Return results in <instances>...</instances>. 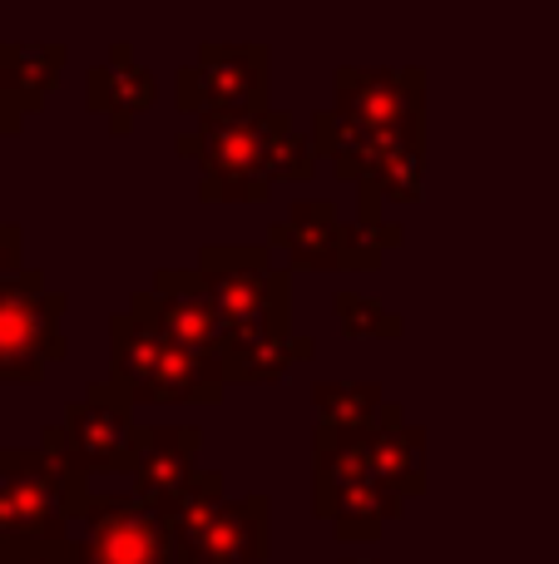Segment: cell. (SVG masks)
Instances as JSON below:
<instances>
[{
  "label": "cell",
  "instance_id": "6da1fadb",
  "mask_svg": "<svg viewBox=\"0 0 559 564\" xmlns=\"http://www.w3.org/2000/svg\"><path fill=\"white\" fill-rule=\"evenodd\" d=\"M109 381L134 406H218L228 391L218 351L184 347L134 307L109 322Z\"/></svg>",
  "mask_w": 559,
  "mask_h": 564
},
{
  "label": "cell",
  "instance_id": "7a4b0ae2",
  "mask_svg": "<svg viewBox=\"0 0 559 564\" xmlns=\"http://www.w3.org/2000/svg\"><path fill=\"white\" fill-rule=\"evenodd\" d=\"M89 476L69 460L59 426L40 436V446L0 451V540L35 545V540H69L89 506Z\"/></svg>",
  "mask_w": 559,
  "mask_h": 564
},
{
  "label": "cell",
  "instance_id": "3957f363",
  "mask_svg": "<svg viewBox=\"0 0 559 564\" xmlns=\"http://www.w3.org/2000/svg\"><path fill=\"white\" fill-rule=\"evenodd\" d=\"M223 486V470H198L184 500L168 510L178 564H267L273 555V500H233Z\"/></svg>",
  "mask_w": 559,
  "mask_h": 564
},
{
  "label": "cell",
  "instance_id": "277c9868",
  "mask_svg": "<svg viewBox=\"0 0 559 564\" xmlns=\"http://www.w3.org/2000/svg\"><path fill=\"white\" fill-rule=\"evenodd\" d=\"M198 273L218 302L228 341L293 332V268L277 263L267 243H208L198 253Z\"/></svg>",
  "mask_w": 559,
  "mask_h": 564
},
{
  "label": "cell",
  "instance_id": "5b68a950",
  "mask_svg": "<svg viewBox=\"0 0 559 564\" xmlns=\"http://www.w3.org/2000/svg\"><path fill=\"white\" fill-rule=\"evenodd\" d=\"M406 243L402 224L386 218H342L332 198H297L273 228L267 248L303 273H376L392 248Z\"/></svg>",
  "mask_w": 559,
  "mask_h": 564
},
{
  "label": "cell",
  "instance_id": "8992f818",
  "mask_svg": "<svg viewBox=\"0 0 559 564\" xmlns=\"http://www.w3.org/2000/svg\"><path fill=\"white\" fill-rule=\"evenodd\" d=\"M174 149L198 164V198L208 204H267L273 174V105L238 119H198V129L174 139Z\"/></svg>",
  "mask_w": 559,
  "mask_h": 564
},
{
  "label": "cell",
  "instance_id": "52a82bcc",
  "mask_svg": "<svg viewBox=\"0 0 559 564\" xmlns=\"http://www.w3.org/2000/svg\"><path fill=\"white\" fill-rule=\"evenodd\" d=\"M273 89V50L253 40H208L198 59L174 69V105L188 119H238L267 109Z\"/></svg>",
  "mask_w": 559,
  "mask_h": 564
},
{
  "label": "cell",
  "instance_id": "ba28073f",
  "mask_svg": "<svg viewBox=\"0 0 559 564\" xmlns=\"http://www.w3.org/2000/svg\"><path fill=\"white\" fill-rule=\"evenodd\" d=\"M65 292H50L40 268L0 282V381L40 387L55 361H65L69 341L59 332Z\"/></svg>",
  "mask_w": 559,
  "mask_h": 564
},
{
  "label": "cell",
  "instance_id": "9c48e42d",
  "mask_svg": "<svg viewBox=\"0 0 559 564\" xmlns=\"http://www.w3.org/2000/svg\"><path fill=\"white\" fill-rule=\"evenodd\" d=\"M75 545L85 564H178L174 525L139 490H95Z\"/></svg>",
  "mask_w": 559,
  "mask_h": 564
},
{
  "label": "cell",
  "instance_id": "30bf717a",
  "mask_svg": "<svg viewBox=\"0 0 559 564\" xmlns=\"http://www.w3.org/2000/svg\"><path fill=\"white\" fill-rule=\"evenodd\" d=\"M59 436L69 446V460L89 480L134 476L139 421H134V401L114 381H89L85 397L75 406H65V416H59Z\"/></svg>",
  "mask_w": 559,
  "mask_h": 564
},
{
  "label": "cell",
  "instance_id": "8fae6325",
  "mask_svg": "<svg viewBox=\"0 0 559 564\" xmlns=\"http://www.w3.org/2000/svg\"><path fill=\"white\" fill-rule=\"evenodd\" d=\"M332 109L376 134L426 129V69L421 65H342L332 75Z\"/></svg>",
  "mask_w": 559,
  "mask_h": 564
},
{
  "label": "cell",
  "instance_id": "7c38bea8",
  "mask_svg": "<svg viewBox=\"0 0 559 564\" xmlns=\"http://www.w3.org/2000/svg\"><path fill=\"white\" fill-rule=\"evenodd\" d=\"M129 307L144 312L158 332H168V337L184 341V347L218 351V357H223L228 327H223V317H218V302L198 268H158L154 288L134 292Z\"/></svg>",
  "mask_w": 559,
  "mask_h": 564
},
{
  "label": "cell",
  "instance_id": "4fadbf2b",
  "mask_svg": "<svg viewBox=\"0 0 559 564\" xmlns=\"http://www.w3.org/2000/svg\"><path fill=\"white\" fill-rule=\"evenodd\" d=\"M158 99V75L149 65H139L134 45H109V55L99 65L85 69V105L89 115H105L109 134H134L139 115H149Z\"/></svg>",
  "mask_w": 559,
  "mask_h": 564
},
{
  "label": "cell",
  "instance_id": "5bb4252c",
  "mask_svg": "<svg viewBox=\"0 0 559 564\" xmlns=\"http://www.w3.org/2000/svg\"><path fill=\"white\" fill-rule=\"evenodd\" d=\"M198 451H204V431L198 426H139V456H134V490L168 510L184 500V490L198 476Z\"/></svg>",
  "mask_w": 559,
  "mask_h": 564
},
{
  "label": "cell",
  "instance_id": "9a60e30c",
  "mask_svg": "<svg viewBox=\"0 0 559 564\" xmlns=\"http://www.w3.org/2000/svg\"><path fill=\"white\" fill-rule=\"evenodd\" d=\"M313 510L332 525V535L342 545L357 540H376L392 520H402L406 496L392 490L382 476H357V480H332V486H313Z\"/></svg>",
  "mask_w": 559,
  "mask_h": 564
},
{
  "label": "cell",
  "instance_id": "2e32d148",
  "mask_svg": "<svg viewBox=\"0 0 559 564\" xmlns=\"http://www.w3.org/2000/svg\"><path fill=\"white\" fill-rule=\"evenodd\" d=\"M307 134H313L322 164L332 169L342 184H362V178H372V169L382 164L402 139H416V134H426V129H416V134H376V129L352 124V119H342L332 105H327L313 115V129H307Z\"/></svg>",
  "mask_w": 559,
  "mask_h": 564
},
{
  "label": "cell",
  "instance_id": "e0dca14e",
  "mask_svg": "<svg viewBox=\"0 0 559 564\" xmlns=\"http://www.w3.org/2000/svg\"><path fill=\"white\" fill-rule=\"evenodd\" d=\"M65 65L69 45H59V40H6L0 45V79L25 115H40L50 105V95L65 79Z\"/></svg>",
  "mask_w": 559,
  "mask_h": 564
},
{
  "label": "cell",
  "instance_id": "ac0fdd59",
  "mask_svg": "<svg viewBox=\"0 0 559 564\" xmlns=\"http://www.w3.org/2000/svg\"><path fill=\"white\" fill-rule=\"evenodd\" d=\"M372 460H376V476L386 480L392 490H402L406 500L421 496L426 486V431L412 426L402 416V406L386 401L382 421L372 426Z\"/></svg>",
  "mask_w": 559,
  "mask_h": 564
},
{
  "label": "cell",
  "instance_id": "d6986e66",
  "mask_svg": "<svg viewBox=\"0 0 559 564\" xmlns=\"http://www.w3.org/2000/svg\"><path fill=\"white\" fill-rule=\"evenodd\" d=\"M421 154H426V134L402 139V144L372 169V178L357 184V194H362V218H382V208H406L421 198Z\"/></svg>",
  "mask_w": 559,
  "mask_h": 564
},
{
  "label": "cell",
  "instance_id": "ffe728a7",
  "mask_svg": "<svg viewBox=\"0 0 559 564\" xmlns=\"http://www.w3.org/2000/svg\"><path fill=\"white\" fill-rule=\"evenodd\" d=\"M313 341L287 332V337H253V341H228L223 347V371L228 381H277L293 367L313 357Z\"/></svg>",
  "mask_w": 559,
  "mask_h": 564
},
{
  "label": "cell",
  "instance_id": "44dd1931",
  "mask_svg": "<svg viewBox=\"0 0 559 564\" xmlns=\"http://www.w3.org/2000/svg\"><path fill=\"white\" fill-rule=\"evenodd\" d=\"M313 406H317V426L362 431V426H376V421H382L386 397L376 381H317Z\"/></svg>",
  "mask_w": 559,
  "mask_h": 564
},
{
  "label": "cell",
  "instance_id": "7402d4cb",
  "mask_svg": "<svg viewBox=\"0 0 559 564\" xmlns=\"http://www.w3.org/2000/svg\"><path fill=\"white\" fill-rule=\"evenodd\" d=\"M332 312H337V327L347 332V337H366V341H396L406 332V322L396 317L386 302H376L372 292H337L332 297Z\"/></svg>",
  "mask_w": 559,
  "mask_h": 564
},
{
  "label": "cell",
  "instance_id": "603a6c76",
  "mask_svg": "<svg viewBox=\"0 0 559 564\" xmlns=\"http://www.w3.org/2000/svg\"><path fill=\"white\" fill-rule=\"evenodd\" d=\"M322 154H317L313 134L297 129V119L287 109H273V174L277 184H307L317 174Z\"/></svg>",
  "mask_w": 559,
  "mask_h": 564
},
{
  "label": "cell",
  "instance_id": "cb8c5ba5",
  "mask_svg": "<svg viewBox=\"0 0 559 564\" xmlns=\"http://www.w3.org/2000/svg\"><path fill=\"white\" fill-rule=\"evenodd\" d=\"M15 564H85L79 560L75 535L69 540H35V545H15Z\"/></svg>",
  "mask_w": 559,
  "mask_h": 564
},
{
  "label": "cell",
  "instance_id": "d4e9b609",
  "mask_svg": "<svg viewBox=\"0 0 559 564\" xmlns=\"http://www.w3.org/2000/svg\"><path fill=\"white\" fill-rule=\"evenodd\" d=\"M25 273V228L0 224V282Z\"/></svg>",
  "mask_w": 559,
  "mask_h": 564
},
{
  "label": "cell",
  "instance_id": "484cf974",
  "mask_svg": "<svg viewBox=\"0 0 559 564\" xmlns=\"http://www.w3.org/2000/svg\"><path fill=\"white\" fill-rule=\"evenodd\" d=\"M25 109H20V99L6 89V79H0V139H15L20 129H25Z\"/></svg>",
  "mask_w": 559,
  "mask_h": 564
},
{
  "label": "cell",
  "instance_id": "4316f807",
  "mask_svg": "<svg viewBox=\"0 0 559 564\" xmlns=\"http://www.w3.org/2000/svg\"><path fill=\"white\" fill-rule=\"evenodd\" d=\"M0 564H15V545L10 540H0Z\"/></svg>",
  "mask_w": 559,
  "mask_h": 564
},
{
  "label": "cell",
  "instance_id": "83f0119b",
  "mask_svg": "<svg viewBox=\"0 0 559 564\" xmlns=\"http://www.w3.org/2000/svg\"><path fill=\"white\" fill-rule=\"evenodd\" d=\"M337 564H372V560H337Z\"/></svg>",
  "mask_w": 559,
  "mask_h": 564
}]
</instances>
